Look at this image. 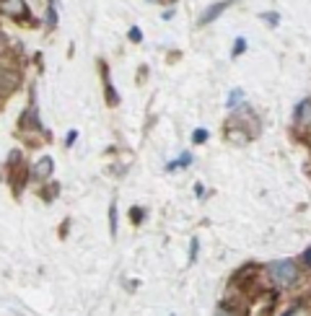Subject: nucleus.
I'll use <instances>...</instances> for the list:
<instances>
[{"label": "nucleus", "instance_id": "nucleus-1", "mask_svg": "<svg viewBox=\"0 0 311 316\" xmlns=\"http://www.w3.org/2000/svg\"><path fill=\"white\" fill-rule=\"evenodd\" d=\"M267 275L270 280L275 283L278 288H291L298 283V267L293 259H275L267 264Z\"/></svg>", "mask_w": 311, "mask_h": 316}, {"label": "nucleus", "instance_id": "nucleus-2", "mask_svg": "<svg viewBox=\"0 0 311 316\" xmlns=\"http://www.w3.org/2000/svg\"><path fill=\"white\" fill-rule=\"evenodd\" d=\"M21 83V78H18V73H13V70H8V67H0V94H11V91H16V86Z\"/></svg>", "mask_w": 311, "mask_h": 316}, {"label": "nucleus", "instance_id": "nucleus-3", "mask_svg": "<svg viewBox=\"0 0 311 316\" xmlns=\"http://www.w3.org/2000/svg\"><path fill=\"white\" fill-rule=\"evenodd\" d=\"M308 120H311V99H303V101H298V106L293 111V122L298 127H306Z\"/></svg>", "mask_w": 311, "mask_h": 316}, {"label": "nucleus", "instance_id": "nucleus-4", "mask_svg": "<svg viewBox=\"0 0 311 316\" xmlns=\"http://www.w3.org/2000/svg\"><path fill=\"white\" fill-rule=\"evenodd\" d=\"M52 171H55V161H52L50 155H42V158L36 161V166H34V176H36V179H50Z\"/></svg>", "mask_w": 311, "mask_h": 316}, {"label": "nucleus", "instance_id": "nucleus-5", "mask_svg": "<svg viewBox=\"0 0 311 316\" xmlns=\"http://www.w3.org/2000/svg\"><path fill=\"white\" fill-rule=\"evenodd\" d=\"M228 6H231L228 0H223V3H213V6H208V8H205V13L200 16V26H205V24L215 21V18H218V16H220V13L228 8Z\"/></svg>", "mask_w": 311, "mask_h": 316}, {"label": "nucleus", "instance_id": "nucleus-6", "mask_svg": "<svg viewBox=\"0 0 311 316\" xmlns=\"http://www.w3.org/2000/svg\"><path fill=\"white\" fill-rule=\"evenodd\" d=\"M18 125H21V127H42V122L36 120V106H29V109L21 114Z\"/></svg>", "mask_w": 311, "mask_h": 316}, {"label": "nucleus", "instance_id": "nucleus-7", "mask_svg": "<svg viewBox=\"0 0 311 316\" xmlns=\"http://www.w3.org/2000/svg\"><path fill=\"white\" fill-rule=\"evenodd\" d=\"M189 164H192V153H187V150H184V153H182V155L176 158V161H169V164H166V171H176V169H187Z\"/></svg>", "mask_w": 311, "mask_h": 316}, {"label": "nucleus", "instance_id": "nucleus-8", "mask_svg": "<svg viewBox=\"0 0 311 316\" xmlns=\"http://www.w3.org/2000/svg\"><path fill=\"white\" fill-rule=\"evenodd\" d=\"M241 101H244V91H241V88H233V91L228 94V99H226V106L233 111V109H236Z\"/></svg>", "mask_w": 311, "mask_h": 316}, {"label": "nucleus", "instance_id": "nucleus-9", "mask_svg": "<svg viewBox=\"0 0 311 316\" xmlns=\"http://www.w3.org/2000/svg\"><path fill=\"white\" fill-rule=\"evenodd\" d=\"M117 220H120V213H117V202L109 205V233L117 236Z\"/></svg>", "mask_w": 311, "mask_h": 316}, {"label": "nucleus", "instance_id": "nucleus-10", "mask_svg": "<svg viewBox=\"0 0 311 316\" xmlns=\"http://www.w3.org/2000/svg\"><path fill=\"white\" fill-rule=\"evenodd\" d=\"M3 13H26V3H0Z\"/></svg>", "mask_w": 311, "mask_h": 316}, {"label": "nucleus", "instance_id": "nucleus-11", "mask_svg": "<svg viewBox=\"0 0 311 316\" xmlns=\"http://www.w3.org/2000/svg\"><path fill=\"white\" fill-rule=\"evenodd\" d=\"M104 78H106V94H109V104L114 106V104H120V96H117V91H114V86H112V81H109V70L104 67Z\"/></svg>", "mask_w": 311, "mask_h": 316}, {"label": "nucleus", "instance_id": "nucleus-12", "mask_svg": "<svg viewBox=\"0 0 311 316\" xmlns=\"http://www.w3.org/2000/svg\"><path fill=\"white\" fill-rule=\"evenodd\" d=\"M197 254H200V239L192 236V241H189V264L197 262Z\"/></svg>", "mask_w": 311, "mask_h": 316}, {"label": "nucleus", "instance_id": "nucleus-13", "mask_svg": "<svg viewBox=\"0 0 311 316\" xmlns=\"http://www.w3.org/2000/svg\"><path fill=\"white\" fill-rule=\"evenodd\" d=\"M208 138H210V132H208L205 127H197V130L192 132V143H194V145H203Z\"/></svg>", "mask_w": 311, "mask_h": 316}, {"label": "nucleus", "instance_id": "nucleus-14", "mask_svg": "<svg viewBox=\"0 0 311 316\" xmlns=\"http://www.w3.org/2000/svg\"><path fill=\"white\" fill-rule=\"evenodd\" d=\"M247 52V39L244 36H239L236 42H233V50H231V57H239V55H244Z\"/></svg>", "mask_w": 311, "mask_h": 316}, {"label": "nucleus", "instance_id": "nucleus-15", "mask_svg": "<svg viewBox=\"0 0 311 316\" xmlns=\"http://www.w3.org/2000/svg\"><path fill=\"white\" fill-rule=\"evenodd\" d=\"M47 26H50V29L57 26V6H55V3L47 6Z\"/></svg>", "mask_w": 311, "mask_h": 316}, {"label": "nucleus", "instance_id": "nucleus-16", "mask_svg": "<svg viewBox=\"0 0 311 316\" xmlns=\"http://www.w3.org/2000/svg\"><path fill=\"white\" fill-rule=\"evenodd\" d=\"M262 21H267L270 26H278V21H280V16H278V13H262Z\"/></svg>", "mask_w": 311, "mask_h": 316}, {"label": "nucleus", "instance_id": "nucleus-17", "mask_svg": "<svg viewBox=\"0 0 311 316\" xmlns=\"http://www.w3.org/2000/svg\"><path fill=\"white\" fill-rule=\"evenodd\" d=\"M130 42H143V34H140V29H138V26H132V29H130Z\"/></svg>", "mask_w": 311, "mask_h": 316}, {"label": "nucleus", "instance_id": "nucleus-18", "mask_svg": "<svg viewBox=\"0 0 311 316\" xmlns=\"http://www.w3.org/2000/svg\"><path fill=\"white\" fill-rule=\"evenodd\" d=\"M75 140H78V130H70V132H68V138H65V145L70 148V145H73Z\"/></svg>", "mask_w": 311, "mask_h": 316}, {"label": "nucleus", "instance_id": "nucleus-19", "mask_svg": "<svg viewBox=\"0 0 311 316\" xmlns=\"http://www.w3.org/2000/svg\"><path fill=\"white\" fill-rule=\"evenodd\" d=\"M130 218H132V223H140V218H143V210H140V208H132V210H130Z\"/></svg>", "mask_w": 311, "mask_h": 316}, {"label": "nucleus", "instance_id": "nucleus-20", "mask_svg": "<svg viewBox=\"0 0 311 316\" xmlns=\"http://www.w3.org/2000/svg\"><path fill=\"white\" fill-rule=\"evenodd\" d=\"M215 316H236V313H233L231 308H226V306H220V308L215 311Z\"/></svg>", "mask_w": 311, "mask_h": 316}, {"label": "nucleus", "instance_id": "nucleus-21", "mask_svg": "<svg viewBox=\"0 0 311 316\" xmlns=\"http://www.w3.org/2000/svg\"><path fill=\"white\" fill-rule=\"evenodd\" d=\"M301 262H303V264H308V262H311V249H303V257H301Z\"/></svg>", "mask_w": 311, "mask_h": 316}, {"label": "nucleus", "instance_id": "nucleus-22", "mask_svg": "<svg viewBox=\"0 0 311 316\" xmlns=\"http://www.w3.org/2000/svg\"><path fill=\"white\" fill-rule=\"evenodd\" d=\"M194 192H197V197H203V194H205V189H203V184H194Z\"/></svg>", "mask_w": 311, "mask_h": 316}, {"label": "nucleus", "instance_id": "nucleus-23", "mask_svg": "<svg viewBox=\"0 0 311 316\" xmlns=\"http://www.w3.org/2000/svg\"><path fill=\"white\" fill-rule=\"evenodd\" d=\"M296 311H298V306H293V308H288V311H285V313H283V316H293V313H296Z\"/></svg>", "mask_w": 311, "mask_h": 316}, {"label": "nucleus", "instance_id": "nucleus-24", "mask_svg": "<svg viewBox=\"0 0 311 316\" xmlns=\"http://www.w3.org/2000/svg\"><path fill=\"white\" fill-rule=\"evenodd\" d=\"M171 316H176V313H171Z\"/></svg>", "mask_w": 311, "mask_h": 316}]
</instances>
